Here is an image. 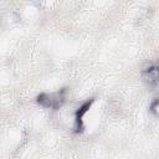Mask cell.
Here are the masks:
<instances>
[{
	"label": "cell",
	"mask_w": 159,
	"mask_h": 159,
	"mask_svg": "<svg viewBox=\"0 0 159 159\" xmlns=\"http://www.w3.org/2000/svg\"><path fill=\"white\" fill-rule=\"evenodd\" d=\"M147 73H148V78H149V82H153V83H157V80H158V70L157 67H150L147 70Z\"/></svg>",
	"instance_id": "obj_2"
},
{
	"label": "cell",
	"mask_w": 159,
	"mask_h": 159,
	"mask_svg": "<svg viewBox=\"0 0 159 159\" xmlns=\"http://www.w3.org/2000/svg\"><path fill=\"white\" fill-rule=\"evenodd\" d=\"M89 104H91V102H87V103H84V104L80 108V111L77 112V120H80V119H81V117H82V116H83V113L87 111V108L89 107Z\"/></svg>",
	"instance_id": "obj_3"
},
{
	"label": "cell",
	"mask_w": 159,
	"mask_h": 159,
	"mask_svg": "<svg viewBox=\"0 0 159 159\" xmlns=\"http://www.w3.org/2000/svg\"><path fill=\"white\" fill-rule=\"evenodd\" d=\"M37 101H39V103H41L45 107L57 108L63 102V91L57 92V93H52V94H45V93L40 94Z\"/></svg>",
	"instance_id": "obj_1"
}]
</instances>
